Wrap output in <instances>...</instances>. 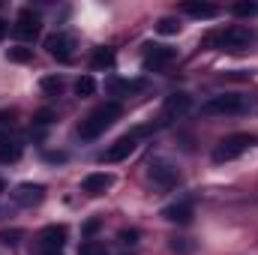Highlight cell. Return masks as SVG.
Here are the masks:
<instances>
[{
	"label": "cell",
	"instance_id": "6da1fadb",
	"mask_svg": "<svg viewBox=\"0 0 258 255\" xmlns=\"http://www.w3.org/2000/svg\"><path fill=\"white\" fill-rule=\"evenodd\" d=\"M252 30L249 27H225V30H216L210 36H204V48H219V51H246L252 45Z\"/></svg>",
	"mask_w": 258,
	"mask_h": 255
},
{
	"label": "cell",
	"instance_id": "8fae6325",
	"mask_svg": "<svg viewBox=\"0 0 258 255\" xmlns=\"http://www.w3.org/2000/svg\"><path fill=\"white\" fill-rule=\"evenodd\" d=\"M174 60V48L168 45H147L144 51V69H162Z\"/></svg>",
	"mask_w": 258,
	"mask_h": 255
},
{
	"label": "cell",
	"instance_id": "9a60e30c",
	"mask_svg": "<svg viewBox=\"0 0 258 255\" xmlns=\"http://www.w3.org/2000/svg\"><path fill=\"white\" fill-rule=\"evenodd\" d=\"M162 216H165L168 222H180V225H186V222L192 219V204H189V201H174V204L162 207Z\"/></svg>",
	"mask_w": 258,
	"mask_h": 255
},
{
	"label": "cell",
	"instance_id": "d6a6232c",
	"mask_svg": "<svg viewBox=\"0 0 258 255\" xmlns=\"http://www.w3.org/2000/svg\"><path fill=\"white\" fill-rule=\"evenodd\" d=\"M3 189H6V186H3V180H0V192H3Z\"/></svg>",
	"mask_w": 258,
	"mask_h": 255
},
{
	"label": "cell",
	"instance_id": "52a82bcc",
	"mask_svg": "<svg viewBox=\"0 0 258 255\" xmlns=\"http://www.w3.org/2000/svg\"><path fill=\"white\" fill-rule=\"evenodd\" d=\"M39 30H42L39 15H36L33 9H21V12H18V21H15V36H21V39H36Z\"/></svg>",
	"mask_w": 258,
	"mask_h": 255
},
{
	"label": "cell",
	"instance_id": "4316f807",
	"mask_svg": "<svg viewBox=\"0 0 258 255\" xmlns=\"http://www.w3.org/2000/svg\"><path fill=\"white\" fill-rule=\"evenodd\" d=\"M99 231V219H87L84 222V234H96Z\"/></svg>",
	"mask_w": 258,
	"mask_h": 255
},
{
	"label": "cell",
	"instance_id": "ac0fdd59",
	"mask_svg": "<svg viewBox=\"0 0 258 255\" xmlns=\"http://www.w3.org/2000/svg\"><path fill=\"white\" fill-rule=\"evenodd\" d=\"M90 66H93V69H108V66H114V51H111V48H96Z\"/></svg>",
	"mask_w": 258,
	"mask_h": 255
},
{
	"label": "cell",
	"instance_id": "1f68e13d",
	"mask_svg": "<svg viewBox=\"0 0 258 255\" xmlns=\"http://www.w3.org/2000/svg\"><path fill=\"white\" fill-rule=\"evenodd\" d=\"M42 255H60V252H42Z\"/></svg>",
	"mask_w": 258,
	"mask_h": 255
},
{
	"label": "cell",
	"instance_id": "d6986e66",
	"mask_svg": "<svg viewBox=\"0 0 258 255\" xmlns=\"http://www.w3.org/2000/svg\"><path fill=\"white\" fill-rule=\"evenodd\" d=\"M156 30H159L162 36H174V33H180V21L165 15V18H159V21H156Z\"/></svg>",
	"mask_w": 258,
	"mask_h": 255
},
{
	"label": "cell",
	"instance_id": "4dcf8cb0",
	"mask_svg": "<svg viewBox=\"0 0 258 255\" xmlns=\"http://www.w3.org/2000/svg\"><path fill=\"white\" fill-rule=\"evenodd\" d=\"M6 30H9V24H6V21H3V18H0V39H3V36H6Z\"/></svg>",
	"mask_w": 258,
	"mask_h": 255
},
{
	"label": "cell",
	"instance_id": "484cf974",
	"mask_svg": "<svg viewBox=\"0 0 258 255\" xmlns=\"http://www.w3.org/2000/svg\"><path fill=\"white\" fill-rule=\"evenodd\" d=\"M120 243H126V246H135V243H138V231H135V228H123V231H120Z\"/></svg>",
	"mask_w": 258,
	"mask_h": 255
},
{
	"label": "cell",
	"instance_id": "ffe728a7",
	"mask_svg": "<svg viewBox=\"0 0 258 255\" xmlns=\"http://www.w3.org/2000/svg\"><path fill=\"white\" fill-rule=\"evenodd\" d=\"M75 93H78V96H93V93H96V81H93L90 75H81V78L75 81Z\"/></svg>",
	"mask_w": 258,
	"mask_h": 255
},
{
	"label": "cell",
	"instance_id": "8992f818",
	"mask_svg": "<svg viewBox=\"0 0 258 255\" xmlns=\"http://www.w3.org/2000/svg\"><path fill=\"white\" fill-rule=\"evenodd\" d=\"M45 51H48L54 60L69 63V60H72V54H75V39H72L69 33H51V36L45 39Z\"/></svg>",
	"mask_w": 258,
	"mask_h": 255
},
{
	"label": "cell",
	"instance_id": "4fadbf2b",
	"mask_svg": "<svg viewBox=\"0 0 258 255\" xmlns=\"http://www.w3.org/2000/svg\"><path fill=\"white\" fill-rule=\"evenodd\" d=\"M39 243H42V252H60L66 243V228L63 225H48L39 234Z\"/></svg>",
	"mask_w": 258,
	"mask_h": 255
},
{
	"label": "cell",
	"instance_id": "cb8c5ba5",
	"mask_svg": "<svg viewBox=\"0 0 258 255\" xmlns=\"http://www.w3.org/2000/svg\"><path fill=\"white\" fill-rule=\"evenodd\" d=\"M18 240H21V231H18V228H3V231H0V243L15 246Z\"/></svg>",
	"mask_w": 258,
	"mask_h": 255
},
{
	"label": "cell",
	"instance_id": "83f0119b",
	"mask_svg": "<svg viewBox=\"0 0 258 255\" xmlns=\"http://www.w3.org/2000/svg\"><path fill=\"white\" fill-rule=\"evenodd\" d=\"M171 249H174V252H189L192 246H189V243H183V240H171Z\"/></svg>",
	"mask_w": 258,
	"mask_h": 255
},
{
	"label": "cell",
	"instance_id": "5bb4252c",
	"mask_svg": "<svg viewBox=\"0 0 258 255\" xmlns=\"http://www.w3.org/2000/svg\"><path fill=\"white\" fill-rule=\"evenodd\" d=\"M21 153H24V147H21L18 138H12V135H0V162H3V165L18 162Z\"/></svg>",
	"mask_w": 258,
	"mask_h": 255
},
{
	"label": "cell",
	"instance_id": "9c48e42d",
	"mask_svg": "<svg viewBox=\"0 0 258 255\" xmlns=\"http://www.w3.org/2000/svg\"><path fill=\"white\" fill-rule=\"evenodd\" d=\"M189 108H192V99H189L186 93H171V96H165V102H162V117H165V120H174V117H183Z\"/></svg>",
	"mask_w": 258,
	"mask_h": 255
},
{
	"label": "cell",
	"instance_id": "e0dca14e",
	"mask_svg": "<svg viewBox=\"0 0 258 255\" xmlns=\"http://www.w3.org/2000/svg\"><path fill=\"white\" fill-rule=\"evenodd\" d=\"M144 87H147L144 78H135V81H123V78H117V81H111V93H117V96L138 93V90H144Z\"/></svg>",
	"mask_w": 258,
	"mask_h": 255
},
{
	"label": "cell",
	"instance_id": "2e32d148",
	"mask_svg": "<svg viewBox=\"0 0 258 255\" xmlns=\"http://www.w3.org/2000/svg\"><path fill=\"white\" fill-rule=\"evenodd\" d=\"M183 12L192 15V18H216V15H219V6H213V3H198V0H186V3H183Z\"/></svg>",
	"mask_w": 258,
	"mask_h": 255
},
{
	"label": "cell",
	"instance_id": "7c38bea8",
	"mask_svg": "<svg viewBox=\"0 0 258 255\" xmlns=\"http://www.w3.org/2000/svg\"><path fill=\"white\" fill-rule=\"evenodd\" d=\"M114 186V174H108V171H96V174H87L84 177V183H81V189L87 192V195H105V192Z\"/></svg>",
	"mask_w": 258,
	"mask_h": 255
},
{
	"label": "cell",
	"instance_id": "277c9868",
	"mask_svg": "<svg viewBox=\"0 0 258 255\" xmlns=\"http://www.w3.org/2000/svg\"><path fill=\"white\" fill-rule=\"evenodd\" d=\"M255 144V135H246V132H237V135H228L216 144L213 150V162H231L237 156H243L249 147Z\"/></svg>",
	"mask_w": 258,
	"mask_h": 255
},
{
	"label": "cell",
	"instance_id": "f1b7e54d",
	"mask_svg": "<svg viewBox=\"0 0 258 255\" xmlns=\"http://www.w3.org/2000/svg\"><path fill=\"white\" fill-rule=\"evenodd\" d=\"M36 123H42V126L51 123V111H39V114H36Z\"/></svg>",
	"mask_w": 258,
	"mask_h": 255
},
{
	"label": "cell",
	"instance_id": "3957f363",
	"mask_svg": "<svg viewBox=\"0 0 258 255\" xmlns=\"http://www.w3.org/2000/svg\"><path fill=\"white\" fill-rule=\"evenodd\" d=\"M117 117H120V105H117V102H105V105H99L96 111H90L87 120H81L78 135H81L84 141H93V138H99L105 129L111 126Z\"/></svg>",
	"mask_w": 258,
	"mask_h": 255
},
{
	"label": "cell",
	"instance_id": "d4e9b609",
	"mask_svg": "<svg viewBox=\"0 0 258 255\" xmlns=\"http://www.w3.org/2000/svg\"><path fill=\"white\" fill-rule=\"evenodd\" d=\"M231 9H234V15H255V12H258L255 3H234Z\"/></svg>",
	"mask_w": 258,
	"mask_h": 255
},
{
	"label": "cell",
	"instance_id": "603a6c76",
	"mask_svg": "<svg viewBox=\"0 0 258 255\" xmlns=\"http://www.w3.org/2000/svg\"><path fill=\"white\" fill-rule=\"evenodd\" d=\"M6 57H9L12 63H27V60H30V48H9Z\"/></svg>",
	"mask_w": 258,
	"mask_h": 255
},
{
	"label": "cell",
	"instance_id": "ba28073f",
	"mask_svg": "<svg viewBox=\"0 0 258 255\" xmlns=\"http://www.w3.org/2000/svg\"><path fill=\"white\" fill-rule=\"evenodd\" d=\"M138 147V132H132V135H123V138H117L108 150H105V162H120V159H126L132 156V150Z\"/></svg>",
	"mask_w": 258,
	"mask_h": 255
},
{
	"label": "cell",
	"instance_id": "5b68a950",
	"mask_svg": "<svg viewBox=\"0 0 258 255\" xmlns=\"http://www.w3.org/2000/svg\"><path fill=\"white\" fill-rule=\"evenodd\" d=\"M147 174H150V180H153L156 186H162V189H174V186L180 183V171H177V165H171L168 159H150Z\"/></svg>",
	"mask_w": 258,
	"mask_h": 255
},
{
	"label": "cell",
	"instance_id": "30bf717a",
	"mask_svg": "<svg viewBox=\"0 0 258 255\" xmlns=\"http://www.w3.org/2000/svg\"><path fill=\"white\" fill-rule=\"evenodd\" d=\"M12 198H15L21 207H36V204H42V198H45V186H42V183H21L18 189L12 192Z\"/></svg>",
	"mask_w": 258,
	"mask_h": 255
},
{
	"label": "cell",
	"instance_id": "7402d4cb",
	"mask_svg": "<svg viewBox=\"0 0 258 255\" xmlns=\"http://www.w3.org/2000/svg\"><path fill=\"white\" fill-rule=\"evenodd\" d=\"M78 255H108V249H105L102 243H96V240H87V243L78 249Z\"/></svg>",
	"mask_w": 258,
	"mask_h": 255
},
{
	"label": "cell",
	"instance_id": "f546056e",
	"mask_svg": "<svg viewBox=\"0 0 258 255\" xmlns=\"http://www.w3.org/2000/svg\"><path fill=\"white\" fill-rule=\"evenodd\" d=\"M45 159H48V162H63V159H66V153H48Z\"/></svg>",
	"mask_w": 258,
	"mask_h": 255
},
{
	"label": "cell",
	"instance_id": "7a4b0ae2",
	"mask_svg": "<svg viewBox=\"0 0 258 255\" xmlns=\"http://www.w3.org/2000/svg\"><path fill=\"white\" fill-rule=\"evenodd\" d=\"M252 108H255V102H252V96H246V93H219V96H213V99H207V102L201 105V111L210 114V117L246 114V111H252Z\"/></svg>",
	"mask_w": 258,
	"mask_h": 255
},
{
	"label": "cell",
	"instance_id": "44dd1931",
	"mask_svg": "<svg viewBox=\"0 0 258 255\" xmlns=\"http://www.w3.org/2000/svg\"><path fill=\"white\" fill-rule=\"evenodd\" d=\"M42 90H45V93H60V90H63V78L45 75V78H42Z\"/></svg>",
	"mask_w": 258,
	"mask_h": 255
}]
</instances>
